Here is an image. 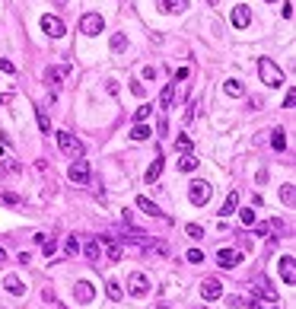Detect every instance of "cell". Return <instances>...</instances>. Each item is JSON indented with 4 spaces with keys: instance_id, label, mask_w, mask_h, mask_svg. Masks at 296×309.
I'll use <instances>...</instances> for the list:
<instances>
[{
    "instance_id": "6da1fadb",
    "label": "cell",
    "mask_w": 296,
    "mask_h": 309,
    "mask_svg": "<svg viewBox=\"0 0 296 309\" xmlns=\"http://www.w3.org/2000/svg\"><path fill=\"white\" fill-rule=\"evenodd\" d=\"M258 73H261V83L271 86V90H277V86H284V70H280L277 64L271 61V58H258Z\"/></svg>"
},
{
    "instance_id": "7a4b0ae2",
    "label": "cell",
    "mask_w": 296,
    "mask_h": 309,
    "mask_svg": "<svg viewBox=\"0 0 296 309\" xmlns=\"http://www.w3.org/2000/svg\"><path fill=\"white\" fill-rule=\"evenodd\" d=\"M58 147H60V153H67L70 159H80V156H83V150H86L83 140H77L70 131H58Z\"/></svg>"
},
{
    "instance_id": "3957f363",
    "label": "cell",
    "mask_w": 296,
    "mask_h": 309,
    "mask_svg": "<svg viewBox=\"0 0 296 309\" xmlns=\"http://www.w3.org/2000/svg\"><path fill=\"white\" fill-rule=\"evenodd\" d=\"M210 194H213V188H210V182H204V179H194V182L188 185V201H191L194 207H204L207 201H210Z\"/></svg>"
},
{
    "instance_id": "277c9868",
    "label": "cell",
    "mask_w": 296,
    "mask_h": 309,
    "mask_svg": "<svg viewBox=\"0 0 296 309\" xmlns=\"http://www.w3.org/2000/svg\"><path fill=\"white\" fill-rule=\"evenodd\" d=\"M67 179H70L73 185H80V188H83V185H89V163H86L83 156H80V159H73V163H70V169H67Z\"/></svg>"
},
{
    "instance_id": "5b68a950",
    "label": "cell",
    "mask_w": 296,
    "mask_h": 309,
    "mask_svg": "<svg viewBox=\"0 0 296 309\" xmlns=\"http://www.w3.org/2000/svg\"><path fill=\"white\" fill-rule=\"evenodd\" d=\"M105 29V19H102V13H83V19H80V32L83 35H99V32Z\"/></svg>"
},
{
    "instance_id": "8992f818",
    "label": "cell",
    "mask_w": 296,
    "mask_h": 309,
    "mask_svg": "<svg viewBox=\"0 0 296 309\" xmlns=\"http://www.w3.org/2000/svg\"><path fill=\"white\" fill-rule=\"evenodd\" d=\"M127 290H131V297H147V290H150V280H147V274H140V271L127 274Z\"/></svg>"
},
{
    "instance_id": "52a82bcc",
    "label": "cell",
    "mask_w": 296,
    "mask_h": 309,
    "mask_svg": "<svg viewBox=\"0 0 296 309\" xmlns=\"http://www.w3.org/2000/svg\"><path fill=\"white\" fill-rule=\"evenodd\" d=\"M42 32H45V35H51V38H60L67 32V26H64V19H60V16H51V13H48V16H42Z\"/></svg>"
},
{
    "instance_id": "ba28073f",
    "label": "cell",
    "mask_w": 296,
    "mask_h": 309,
    "mask_svg": "<svg viewBox=\"0 0 296 309\" xmlns=\"http://www.w3.org/2000/svg\"><path fill=\"white\" fill-rule=\"evenodd\" d=\"M73 300H77L80 306L92 303V300H96V287H92L89 280H77V287H73Z\"/></svg>"
},
{
    "instance_id": "9c48e42d",
    "label": "cell",
    "mask_w": 296,
    "mask_h": 309,
    "mask_svg": "<svg viewBox=\"0 0 296 309\" xmlns=\"http://www.w3.org/2000/svg\"><path fill=\"white\" fill-rule=\"evenodd\" d=\"M201 297H204L207 303H210V300H220L223 297V284H220L217 278H204L201 280Z\"/></svg>"
},
{
    "instance_id": "30bf717a",
    "label": "cell",
    "mask_w": 296,
    "mask_h": 309,
    "mask_svg": "<svg viewBox=\"0 0 296 309\" xmlns=\"http://www.w3.org/2000/svg\"><path fill=\"white\" fill-rule=\"evenodd\" d=\"M99 246H105V258H109V265L121 261V255H124V248H121V243L115 236H102V243H99Z\"/></svg>"
},
{
    "instance_id": "8fae6325",
    "label": "cell",
    "mask_w": 296,
    "mask_h": 309,
    "mask_svg": "<svg viewBox=\"0 0 296 309\" xmlns=\"http://www.w3.org/2000/svg\"><path fill=\"white\" fill-rule=\"evenodd\" d=\"M277 268H280V280H284V284H296V268H293V255H284V258L277 261Z\"/></svg>"
},
{
    "instance_id": "7c38bea8",
    "label": "cell",
    "mask_w": 296,
    "mask_h": 309,
    "mask_svg": "<svg viewBox=\"0 0 296 309\" xmlns=\"http://www.w3.org/2000/svg\"><path fill=\"white\" fill-rule=\"evenodd\" d=\"M248 23H252V10H248L245 3L233 6V26H236V29H245Z\"/></svg>"
},
{
    "instance_id": "4fadbf2b",
    "label": "cell",
    "mask_w": 296,
    "mask_h": 309,
    "mask_svg": "<svg viewBox=\"0 0 296 309\" xmlns=\"http://www.w3.org/2000/svg\"><path fill=\"white\" fill-rule=\"evenodd\" d=\"M239 258H242V255L236 252V248H220V252H217V265L220 268H236Z\"/></svg>"
},
{
    "instance_id": "5bb4252c",
    "label": "cell",
    "mask_w": 296,
    "mask_h": 309,
    "mask_svg": "<svg viewBox=\"0 0 296 309\" xmlns=\"http://www.w3.org/2000/svg\"><path fill=\"white\" fill-rule=\"evenodd\" d=\"M159 172H163V153H159L156 150V156H153V163H150V169H147V185H153V182H156V179H159Z\"/></svg>"
},
{
    "instance_id": "9a60e30c",
    "label": "cell",
    "mask_w": 296,
    "mask_h": 309,
    "mask_svg": "<svg viewBox=\"0 0 296 309\" xmlns=\"http://www.w3.org/2000/svg\"><path fill=\"white\" fill-rule=\"evenodd\" d=\"M239 211V191H230L226 194V201H223V207H220V217H230V214H236Z\"/></svg>"
},
{
    "instance_id": "2e32d148",
    "label": "cell",
    "mask_w": 296,
    "mask_h": 309,
    "mask_svg": "<svg viewBox=\"0 0 296 309\" xmlns=\"http://www.w3.org/2000/svg\"><path fill=\"white\" fill-rule=\"evenodd\" d=\"M191 0H156V10L159 13H176V10H185Z\"/></svg>"
},
{
    "instance_id": "e0dca14e",
    "label": "cell",
    "mask_w": 296,
    "mask_h": 309,
    "mask_svg": "<svg viewBox=\"0 0 296 309\" xmlns=\"http://www.w3.org/2000/svg\"><path fill=\"white\" fill-rule=\"evenodd\" d=\"M3 287H6V293H13V297H23V293H26V284L16 278V274H10V278L3 280Z\"/></svg>"
},
{
    "instance_id": "ac0fdd59",
    "label": "cell",
    "mask_w": 296,
    "mask_h": 309,
    "mask_svg": "<svg viewBox=\"0 0 296 309\" xmlns=\"http://www.w3.org/2000/svg\"><path fill=\"white\" fill-rule=\"evenodd\" d=\"M172 102H176V83H166L163 96H159V105H163V109H172Z\"/></svg>"
},
{
    "instance_id": "d6986e66",
    "label": "cell",
    "mask_w": 296,
    "mask_h": 309,
    "mask_svg": "<svg viewBox=\"0 0 296 309\" xmlns=\"http://www.w3.org/2000/svg\"><path fill=\"white\" fill-rule=\"evenodd\" d=\"M105 293H109L112 303H121V300H124V290H121L118 280H109V284H105Z\"/></svg>"
},
{
    "instance_id": "ffe728a7",
    "label": "cell",
    "mask_w": 296,
    "mask_h": 309,
    "mask_svg": "<svg viewBox=\"0 0 296 309\" xmlns=\"http://www.w3.org/2000/svg\"><path fill=\"white\" fill-rule=\"evenodd\" d=\"M223 90H226V96H233V99L245 96V86H242L239 80H226V83H223Z\"/></svg>"
},
{
    "instance_id": "44dd1931",
    "label": "cell",
    "mask_w": 296,
    "mask_h": 309,
    "mask_svg": "<svg viewBox=\"0 0 296 309\" xmlns=\"http://www.w3.org/2000/svg\"><path fill=\"white\" fill-rule=\"evenodd\" d=\"M137 207H140V211H144V214H150V217H163V214H159V207L153 204L150 198H144V194H140V198H137Z\"/></svg>"
},
{
    "instance_id": "7402d4cb",
    "label": "cell",
    "mask_w": 296,
    "mask_h": 309,
    "mask_svg": "<svg viewBox=\"0 0 296 309\" xmlns=\"http://www.w3.org/2000/svg\"><path fill=\"white\" fill-rule=\"evenodd\" d=\"M150 115H153V105H150V102H140L137 109H134V122H137V124H144Z\"/></svg>"
},
{
    "instance_id": "603a6c76",
    "label": "cell",
    "mask_w": 296,
    "mask_h": 309,
    "mask_svg": "<svg viewBox=\"0 0 296 309\" xmlns=\"http://www.w3.org/2000/svg\"><path fill=\"white\" fill-rule=\"evenodd\" d=\"M280 201H284L287 207H293V201H296V188H293V182L280 185Z\"/></svg>"
},
{
    "instance_id": "cb8c5ba5",
    "label": "cell",
    "mask_w": 296,
    "mask_h": 309,
    "mask_svg": "<svg viewBox=\"0 0 296 309\" xmlns=\"http://www.w3.org/2000/svg\"><path fill=\"white\" fill-rule=\"evenodd\" d=\"M178 169H181V172H194V169H198V156H191V153H185V156L178 159Z\"/></svg>"
},
{
    "instance_id": "d4e9b609",
    "label": "cell",
    "mask_w": 296,
    "mask_h": 309,
    "mask_svg": "<svg viewBox=\"0 0 296 309\" xmlns=\"http://www.w3.org/2000/svg\"><path fill=\"white\" fill-rule=\"evenodd\" d=\"M109 45H112V51H115V55H118V51H124V48H127V35H124V32H115Z\"/></svg>"
},
{
    "instance_id": "484cf974",
    "label": "cell",
    "mask_w": 296,
    "mask_h": 309,
    "mask_svg": "<svg viewBox=\"0 0 296 309\" xmlns=\"http://www.w3.org/2000/svg\"><path fill=\"white\" fill-rule=\"evenodd\" d=\"M64 73H67V67H51L45 77H48V83H51V86H58L60 80H64Z\"/></svg>"
},
{
    "instance_id": "4316f807",
    "label": "cell",
    "mask_w": 296,
    "mask_h": 309,
    "mask_svg": "<svg viewBox=\"0 0 296 309\" xmlns=\"http://www.w3.org/2000/svg\"><path fill=\"white\" fill-rule=\"evenodd\" d=\"M150 127H147V124H134L131 127V140H147V137H150Z\"/></svg>"
},
{
    "instance_id": "83f0119b",
    "label": "cell",
    "mask_w": 296,
    "mask_h": 309,
    "mask_svg": "<svg viewBox=\"0 0 296 309\" xmlns=\"http://www.w3.org/2000/svg\"><path fill=\"white\" fill-rule=\"evenodd\" d=\"M83 252H86V258H89V261H99V255H102V246H99V243H86Z\"/></svg>"
},
{
    "instance_id": "f1b7e54d",
    "label": "cell",
    "mask_w": 296,
    "mask_h": 309,
    "mask_svg": "<svg viewBox=\"0 0 296 309\" xmlns=\"http://www.w3.org/2000/svg\"><path fill=\"white\" fill-rule=\"evenodd\" d=\"M239 223H242V226H255V207H245V211H239Z\"/></svg>"
},
{
    "instance_id": "f546056e",
    "label": "cell",
    "mask_w": 296,
    "mask_h": 309,
    "mask_svg": "<svg viewBox=\"0 0 296 309\" xmlns=\"http://www.w3.org/2000/svg\"><path fill=\"white\" fill-rule=\"evenodd\" d=\"M185 258H188V265H201V261H204V252H201V248H188Z\"/></svg>"
},
{
    "instance_id": "4dcf8cb0",
    "label": "cell",
    "mask_w": 296,
    "mask_h": 309,
    "mask_svg": "<svg viewBox=\"0 0 296 309\" xmlns=\"http://www.w3.org/2000/svg\"><path fill=\"white\" fill-rule=\"evenodd\" d=\"M271 134H274V137H271L274 150H284V147H287V137H284V131H280V127H277V131H271Z\"/></svg>"
},
{
    "instance_id": "1f68e13d",
    "label": "cell",
    "mask_w": 296,
    "mask_h": 309,
    "mask_svg": "<svg viewBox=\"0 0 296 309\" xmlns=\"http://www.w3.org/2000/svg\"><path fill=\"white\" fill-rule=\"evenodd\" d=\"M185 233H188L191 239H204V226H198V223H188V226H185Z\"/></svg>"
},
{
    "instance_id": "d6a6232c",
    "label": "cell",
    "mask_w": 296,
    "mask_h": 309,
    "mask_svg": "<svg viewBox=\"0 0 296 309\" xmlns=\"http://www.w3.org/2000/svg\"><path fill=\"white\" fill-rule=\"evenodd\" d=\"M64 252H67V258H73V255L80 252V243H77V236H70L67 239V246H64Z\"/></svg>"
},
{
    "instance_id": "836d02e7",
    "label": "cell",
    "mask_w": 296,
    "mask_h": 309,
    "mask_svg": "<svg viewBox=\"0 0 296 309\" xmlns=\"http://www.w3.org/2000/svg\"><path fill=\"white\" fill-rule=\"evenodd\" d=\"M38 127H42V134H51V122L45 115V109H38Z\"/></svg>"
},
{
    "instance_id": "e575fe53",
    "label": "cell",
    "mask_w": 296,
    "mask_h": 309,
    "mask_svg": "<svg viewBox=\"0 0 296 309\" xmlns=\"http://www.w3.org/2000/svg\"><path fill=\"white\" fill-rule=\"evenodd\" d=\"M0 201H3V204H23V198H19L16 191H3V194H0Z\"/></svg>"
},
{
    "instance_id": "d590c367",
    "label": "cell",
    "mask_w": 296,
    "mask_h": 309,
    "mask_svg": "<svg viewBox=\"0 0 296 309\" xmlns=\"http://www.w3.org/2000/svg\"><path fill=\"white\" fill-rule=\"evenodd\" d=\"M131 93H134V96H140V99L147 96V90H144V83H140V80H131Z\"/></svg>"
},
{
    "instance_id": "8d00e7d4",
    "label": "cell",
    "mask_w": 296,
    "mask_h": 309,
    "mask_svg": "<svg viewBox=\"0 0 296 309\" xmlns=\"http://www.w3.org/2000/svg\"><path fill=\"white\" fill-rule=\"evenodd\" d=\"M0 73H16V64L6 61V58H0Z\"/></svg>"
},
{
    "instance_id": "74e56055",
    "label": "cell",
    "mask_w": 296,
    "mask_h": 309,
    "mask_svg": "<svg viewBox=\"0 0 296 309\" xmlns=\"http://www.w3.org/2000/svg\"><path fill=\"white\" fill-rule=\"evenodd\" d=\"M55 248H58V243H55V239H45V243H42V252L48 255V258L55 255Z\"/></svg>"
},
{
    "instance_id": "f35d334b",
    "label": "cell",
    "mask_w": 296,
    "mask_h": 309,
    "mask_svg": "<svg viewBox=\"0 0 296 309\" xmlns=\"http://www.w3.org/2000/svg\"><path fill=\"white\" fill-rule=\"evenodd\" d=\"M176 147H178V150H185V153H188V150H191V137H185V134H181V137L176 140Z\"/></svg>"
},
{
    "instance_id": "ab89813d",
    "label": "cell",
    "mask_w": 296,
    "mask_h": 309,
    "mask_svg": "<svg viewBox=\"0 0 296 309\" xmlns=\"http://www.w3.org/2000/svg\"><path fill=\"white\" fill-rule=\"evenodd\" d=\"M188 73H191L188 67H178V70L172 73V83H178V80H188Z\"/></svg>"
},
{
    "instance_id": "60d3db41",
    "label": "cell",
    "mask_w": 296,
    "mask_h": 309,
    "mask_svg": "<svg viewBox=\"0 0 296 309\" xmlns=\"http://www.w3.org/2000/svg\"><path fill=\"white\" fill-rule=\"evenodd\" d=\"M226 303H230L233 309H239V306H245V300H242V297H236V293H233V297H230V300H226Z\"/></svg>"
},
{
    "instance_id": "b9f144b4",
    "label": "cell",
    "mask_w": 296,
    "mask_h": 309,
    "mask_svg": "<svg viewBox=\"0 0 296 309\" xmlns=\"http://www.w3.org/2000/svg\"><path fill=\"white\" fill-rule=\"evenodd\" d=\"M16 261H19V265H29L32 255H29V252H19V258H16Z\"/></svg>"
},
{
    "instance_id": "7bdbcfd3",
    "label": "cell",
    "mask_w": 296,
    "mask_h": 309,
    "mask_svg": "<svg viewBox=\"0 0 296 309\" xmlns=\"http://www.w3.org/2000/svg\"><path fill=\"white\" fill-rule=\"evenodd\" d=\"M156 131H159V134H166V131H169V124H166V118H159V122H156Z\"/></svg>"
},
{
    "instance_id": "ee69618b",
    "label": "cell",
    "mask_w": 296,
    "mask_h": 309,
    "mask_svg": "<svg viewBox=\"0 0 296 309\" xmlns=\"http://www.w3.org/2000/svg\"><path fill=\"white\" fill-rule=\"evenodd\" d=\"M0 261H6V252H3V248H0Z\"/></svg>"
},
{
    "instance_id": "f6af8a7d",
    "label": "cell",
    "mask_w": 296,
    "mask_h": 309,
    "mask_svg": "<svg viewBox=\"0 0 296 309\" xmlns=\"http://www.w3.org/2000/svg\"><path fill=\"white\" fill-rule=\"evenodd\" d=\"M207 3H210V6H217V3H220V0H207Z\"/></svg>"
},
{
    "instance_id": "bcb514c9",
    "label": "cell",
    "mask_w": 296,
    "mask_h": 309,
    "mask_svg": "<svg viewBox=\"0 0 296 309\" xmlns=\"http://www.w3.org/2000/svg\"><path fill=\"white\" fill-rule=\"evenodd\" d=\"M265 3H277V0H265Z\"/></svg>"
},
{
    "instance_id": "7dc6e473",
    "label": "cell",
    "mask_w": 296,
    "mask_h": 309,
    "mask_svg": "<svg viewBox=\"0 0 296 309\" xmlns=\"http://www.w3.org/2000/svg\"><path fill=\"white\" fill-rule=\"evenodd\" d=\"M156 309H169V306H156Z\"/></svg>"
}]
</instances>
